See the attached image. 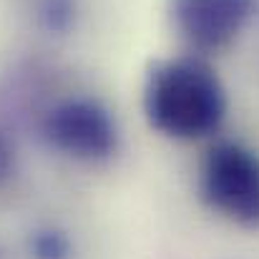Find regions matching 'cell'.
I'll use <instances>...</instances> for the list:
<instances>
[{
    "label": "cell",
    "instance_id": "1",
    "mask_svg": "<svg viewBox=\"0 0 259 259\" xmlns=\"http://www.w3.org/2000/svg\"><path fill=\"white\" fill-rule=\"evenodd\" d=\"M144 111L164 136L199 139L222 123L227 93L201 58H171L151 68L144 88Z\"/></svg>",
    "mask_w": 259,
    "mask_h": 259
},
{
    "label": "cell",
    "instance_id": "2",
    "mask_svg": "<svg viewBox=\"0 0 259 259\" xmlns=\"http://www.w3.org/2000/svg\"><path fill=\"white\" fill-rule=\"evenodd\" d=\"M201 191L227 219L259 229V156L239 144H219L204 164Z\"/></svg>",
    "mask_w": 259,
    "mask_h": 259
},
{
    "label": "cell",
    "instance_id": "3",
    "mask_svg": "<svg viewBox=\"0 0 259 259\" xmlns=\"http://www.w3.org/2000/svg\"><path fill=\"white\" fill-rule=\"evenodd\" d=\"M48 144L68 156L98 161L118 149V128L113 116L93 98H66L43 118Z\"/></svg>",
    "mask_w": 259,
    "mask_h": 259
},
{
    "label": "cell",
    "instance_id": "4",
    "mask_svg": "<svg viewBox=\"0 0 259 259\" xmlns=\"http://www.w3.org/2000/svg\"><path fill=\"white\" fill-rule=\"evenodd\" d=\"M254 13V0H171L181 35L199 51L227 48Z\"/></svg>",
    "mask_w": 259,
    "mask_h": 259
},
{
    "label": "cell",
    "instance_id": "5",
    "mask_svg": "<svg viewBox=\"0 0 259 259\" xmlns=\"http://www.w3.org/2000/svg\"><path fill=\"white\" fill-rule=\"evenodd\" d=\"M38 252H40V257L56 259L66 252V244L58 239V234H48V237H43V239L38 242Z\"/></svg>",
    "mask_w": 259,
    "mask_h": 259
},
{
    "label": "cell",
    "instance_id": "6",
    "mask_svg": "<svg viewBox=\"0 0 259 259\" xmlns=\"http://www.w3.org/2000/svg\"><path fill=\"white\" fill-rule=\"evenodd\" d=\"M8 166H10V146H8V141L0 136V176L8 171Z\"/></svg>",
    "mask_w": 259,
    "mask_h": 259
}]
</instances>
